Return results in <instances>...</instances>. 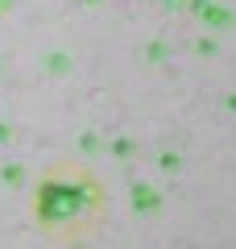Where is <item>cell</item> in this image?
I'll use <instances>...</instances> for the list:
<instances>
[{"label": "cell", "mask_w": 236, "mask_h": 249, "mask_svg": "<svg viewBox=\"0 0 236 249\" xmlns=\"http://www.w3.org/2000/svg\"><path fill=\"white\" fill-rule=\"evenodd\" d=\"M34 216L54 241H83L104 220V187L83 166H54L34 196Z\"/></svg>", "instance_id": "obj_1"}]
</instances>
